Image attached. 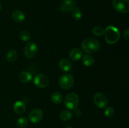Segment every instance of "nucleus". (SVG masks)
<instances>
[{
  "label": "nucleus",
  "mask_w": 129,
  "mask_h": 128,
  "mask_svg": "<svg viewBox=\"0 0 129 128\" xmlns=\"http://www.w3.org/2000/svg\"><path fill=\"white\" fill-rule=\"evenodd\" d=\"M82 49L87 54H92L97 52L100 48V43L98 40L93 38H86L83 41Z\"/></svg>",
  "instance_id": "nucleus-1"
},
{
  "label": "nucleus",
  "mask_w": 129,
  "mask_h": 128,
  "mask_svg": "<svg viewBox=\"0 0 129 128\" xmlns=\"http://www.w3.org/2000/svg\"><path fill=\"white\" fill-rule=\"evenodd\" d=\"M104 35L106 41L110 45L115 44L118 41L120 36L119 30L112 25H110L106 28L104 31Z\"/></svg>",
  "instance_id": "nucleus-2"
},
{
  "label": "nucleus",
  "mask_w": 129,
  "mask_h": 128,
  "mask_svg": "<svg viewBox=\"0 0 129 128\" xmlns=\"http://www.w3.org/2000/svg\"><path fill=\"white\" fill-rule=\"evenodd\" d=\"M79 102V97L76 93H70L66 95L64 99V105L70 110H74L76 109Z\"/></svg>",
  "instance_id": "nucleus-3"
},
{
  "label": "nucleus",
  "mask_w": 129,
  "mask_h": 128,
  "mask_svg": "<svg viewBox=\"0 0 129 128\" xmlns=\"http://www.w3.org/2000/svg\"><path fill=\"white\" fill-rule=\"evenodd\" d=\"M59 84L60 86L65 90L70 89L74 85V78L71 74H64L62 75L59 78Z\"/></svg>",
  "instance_id": "nucleus-4"
},
{
  "label": "nucleus",
  "mask_w": 129,
  "mask_h": 128,
  "mask_svg": "<svg viewBox=\"0 0 129 128\" xmlns=\"http://www.w3.org/2000/svg\"><path fill=\"white\" fill-rule=\"evenodd\" d=\"M113 7L120 13H127L129 11V0H113Z\"/></svg>",
  "instance_id": "nucleus-5"
},
{
  "label": "nucleus",
  "mask_w": 129,
  "mask_h": 128,
  "mask_svg": "<svg viewBox=\"0 0 129 128\" xmlns=\"http://www.w3.org/2000/svg\"><path fill=\"white\" fill-rule=\"evenodd\" d=\"M93 102L94 105L100 109L105 108L108 105V99L105 94L101 92H97L93 97Z\"/></svg>",
  "instance_id": "nucleus-6"
},
{
  "label": "nucleus",
  "mask_w": 129,
  "mask_h": 128,
  "mask_svg": "<svg viewBox=\"0 0 129 128\" xmlns=\"http://www.w3.org/2000/svg\"><path fill=\"white\" fill-rule=\"evenodd\" d=\"M38 52V46L35 43L30 41L26 44L24 48V54L27 58H32Z\"/></svg>",
  "instance_id": "nucleus-7"
},
{
  "label": "nucleus",
  "mask_w": 129,
  "mask_h": 128,
  "mask_svg": "<svg viewBox=\"0 0 129 128\" xmlns=\"http://www.w3.org/2000/svg\"><path fill=\"white\" fill-rule=\"evenodd\" d=\"M34 84L40 89H44L48 86L49 84V79L45 75L42 74H37L34 79Z\"/></svg>",
  "instance_id": "nucleus-8"
},
{
  "label": "nucleus",
  "mask_w": 129,
  "mask_h": 128,
  "mask_svg": "<svg viewBox=\"0 0 129 128\" xmlns=\"http://www.w3.org/2000/svg\"><path fill=\"white\" fill-rule=\"evenodd\" d=\"M44 117V112L40 109H35L29 112L28 118L29 120L33 123H37L42 119Z\"/></svg>",
  "instance_id": "nucleus-9"
},
{
  "label": "nucleus",
  "mask_w": 129,
  "mask_h": 128,
  "mask_svg": "<svg viewBox=\"0 0 129 128\" xmlns=\"http://www.w3.org/2000/svg\"><path fill=\"white\" fill-rule=\"evenodd\" d=\"M76 2L74 0H62L59 4V10L62 12H70L75 8Z\"/></svg>",
  "instance_id": "nucleus-10"
},
{
  "label": "nucleus",
  "mask_w": 129,
  "mask_h": 128,
  "mask_svg": "<svg viewBox=\"0 0 129 128\" xmlns=\"http://www.w3.org/2000/svg\"><path fill=\"white\" fill-rule=\"evenodd\" d=\"M83 56V51L78 48L71 49L69 53V57L73 61H78Z\"/></svg>",
  "instance_id": "nucleus-11"
},
{
  "label": "nucleus",
  "mask_w": 129,
  "mask_h": 128,
  "mask_svg": "<svg viewBox=\"0 0 129 128\" xmlns=\"http://www.w3.org/2000/svg\"><path fill=\"white\" fill-rule=\"evenodd\" d=\"M13 110L15 114L18 115H21L26 110V105L22 101H17L13 105Z\"/></svg>",
  "instance_id": "nucleus-12"
},
{
  "label": "nucleus",
  "mask_w": 129,
  "mask_h": 128,
  "mask_svg": "<svg viewBox=\"0 0 129 128\" xmlns=\"http://www.w3.org/2000/svg\"><path fill=\"white\" fill-rule=\"evenodd\" d=\"M59 68L64 72H69L72 69V63L68 59H62L59 63Z\"/></svg>",
  "instance_id": "nucleus-13"
},
{
  "label": "nucleus",
  "mask_w": 129,
  "mask_h": 128,
  "mask_svg": "<svg viewBox=\"0 0 129 128\" xmlns=\"http://www.w3.org/2000/svg\"><path fill=\"white\" fill-rule=\"evenodd\" d=\"M12 16L13 20L16 22H22L25 20V15L23 12L20 10H15L12 13Z\"/></svg>",
  "instance_id": "nucleus-14"
},
{
  "label": "nucleus",
  "mask_w": 129,
  "mask_h": 128,
  "mask_svg": "<svg viewBox=\"0 0 129 128\" xmlns=\"http://www.w3.org/2000/svg\"><path fill=\"white\" fill-rule=\"evenodd\" d=\"M18 79L22 83H28L31 80V79H32V75L28 72L24 71L19 74Z\"/></svg>",
  "instance_id": "nucleus-15"
},
{
  "label": "nucleus",
  "mask_w": 129,
  "mask_h": 128,
  "mask_svg": "<svg viewBox=\"0 0 129 128\" xmlns=\"http://www.w3.org/2000/svg\"><path fill=\"white\" fill-rule=\"evenodd\" d=\"M63 95L60 92H55L52 94L51 100L55 104H60L63 101Z\"/></svg>",
  "instance_id": "nucleus-16"
},
{
  "label": "nucleus",
  "mask_w": 129,
  "mask_h": 128,
  "mask_svg": "<svg viewBox=\"0 0 129 128\" xmlns=\"http://www.w3.org/2000/svg\"><path fill=\"white\" fill-rule=\"evenodd\" d=\"M82 61L85 66L91 67L94 64V59L92 55H89V54H86V55H84V56H83Z\"/></svg>",
  "instance_id": "nucleus-17"
},
{
  "label": "nucleus",
  "mask_w": 129,
  "mask_h": 128,
  "mask_svg": "<svg viewBox=\"0 0 129 128\" xmlns=\"http://www.w3.org/2000/svg\"><path fill=\"white\" fill-rule=\"evenodd\" d=\"M73 114H72L71 112H70L68 110H64L60 112V115H59V117L60 119L62 121H68L69 120L72 118Z\"/></svg>",
  "instance_id": "nucleus-18"
},
{
  "label": "nucleus",
  "mask_w": 129,
  "mask_h": 128,
  "mask_svg": "<svg viewBox=\"0 0 129 128\" xmlns=\"http://www.w3.org/2000/svg\"><path fill=\"white\" fill-rule=\"evenodd\" d=\"M17 58V53L15 50H10L6 55V60L10 63L14 62Z\"/></svg>",
  "instance_id": "nucleus-19"
},
{
  "label": "nucleus",
  "mask_w": 129,
  "mask_h": 128,
  "mask_svg": "<svg viewBox=\"0 0 129 128\" xmlns=\"http://www.w3.org/2000/svg\"><path fill=\"white\" fill-rule=\"evenodd\" d=\"M82 16H83V13L80 9L78 8L73 9V10L72 11V17H73V20H76V21H79L81 19Z\"/></svg>",
  "instance_id": "nucleus-20"
},
{
  "label": "nucleus",
  "mask_w": 129,
  "mask_h": 128,
  "mask_svg": "<svg viewBox=\"0 0 129 128\" xmlns=\"http://www.w3.org/2000/svg\"><path fill=\"white\" fill-rule=\"evenodd\" d=\"M19 36H20V39L23 41H28L30 39V37H31L30 33L28 31H26V30H23V31H21L20 33Z\"/></svg>",
  "instance_id": "nucleus-21"
},
{
  "label": "nucleus",
  "mask_w": 129,
  "mask_h": 128,
  "mask_svg": "<svg viewBox=\"0 0 129 128\" xmlns=\"http://www.w3.org/2000/svg\"><path fill=\"white\" fill-rule=\"evenodd\" d=\"M17 125L21 128H24L28 124V120L25 117H20L17 120Z\"/></svg>",
  "instance_id": "nucleus-22"
},
{
  "label": "nucleus",
  "mask_w": 129,
  "mask_h": 128,
  "mask_svg": "<svg viewBox=\"0 0 129 128\" xmlns=\"http://www.w3.org/2000/svg\"><path fill=\"white\" fill-rule=\"evenodd\" d=\"M104 31L105 30L102 27H101V26H96V27L93 28L92 32L95 36H100L104 35Z\"/></svg>",
  "instance_id": "nucleus-23"
},
{
  "label": "nucleus",
  "mask_w": 129,
  "mask_h": 128,
  "mask_svg": "<svg viewBox=\"0 0 129 128\" xmlns=\"http://www.w3.org/2000/svg\"><path fill=\"white\" fill-rule=\"evenodd\" d=\"M104 114L107 118H112L115 114V110L112 107H108L104 111Z\"/></svg>",
  "instance_id": "nucleus-24"
},
{
  "label": "nucleus",
  "mask_w": 129,
  "mask_h": 128,
  "mask_svg": "<svg viewBox=\"0 0 129 128\" xmlns=\"http://www.w3.org/2000/svg\"><path fill=\"white\" fill-rule=\"evenodd\" d=\"M123 36H124L125 39L127 41H128V38H129V30L128 29H127V30L124 31V33H123Z\"/></svg>",
  "instance_id": "nucleus-25"
},
{
  "label": "nucleus",
  "mask_w": 129,
  "mask_h": 128,
  "mask_svg": "<svg viewBox=\"0 0 129 128\" xmlns=\"http://www.w3.org/2000/svg\"><path fill=\"white\" fill-rule=\"evenodd\" d=\"M74 113H75V115L76 116L79 117L81 115V111L80 109H74Z\"/></svg>",
  "instance_id": "nucleus-26"
},
{
  "label": "nucleus",
  "mask_w": 129,
  "mask_h": 128,
  "mask_svg": "<svg viewBox=\"0 0 129 128\" xmlns=\"http://www.w3.org/2000/svg\"><path fill=\"white\" fill-rule=\"evenodd\" d=\"M66 128H73V127L71 126V125H68V126H67Z\"/></svg>",
  "instance_id": "nucleus-27"
},
{
  "label": "nucleus",
  "mask_w": 129,
  "mask_h": 128,
  "mask_svg": "<svg viewBox=\"0 0 129 128\" xmlns=\"http://www.w3.org/2000/svg\"><path fill=\"white\" fill-rule=\"evenodd\" d=\"M1 3H0V11H1Z\"/></svg>",
  "instance_id": "nucleus-28"
}]
</instances>
